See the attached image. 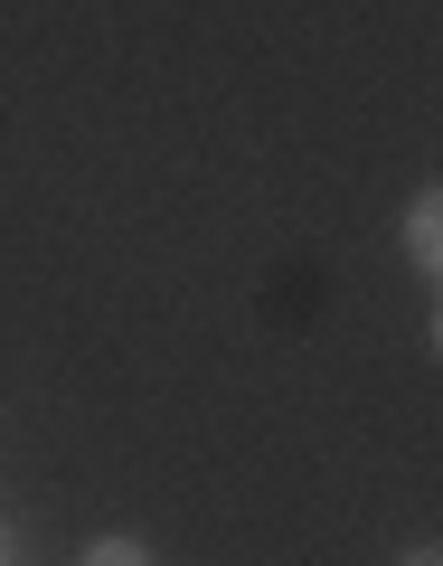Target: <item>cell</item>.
<instances>
[{"label":"cell","instance_id":"6da1fadb","mask_svg":"<svg viewBox=\"0 0 443 566\" xmlns=\"http://www.w3.org/2000/svg\"><path fill=\"white\" fill-rule=\"evenodd\" d=\"M405 245H415V264H434L443 227H434V199H415V218H405Z\"/></svg>","mask_w":443,"mask_h":566},{"label":"cell","instance_id":"7a4b0ae2","mask_svg":"<svg viewBox=\"0 0 443 566\" xmlns=\"http://www.w3.org/2000/svg\"><path fill=\"white\" fill-rule=\"evenodd\" d=\"M85 566H151V557H141L133 538H95V547H85Z\"/></svg>","mask_w":443,"mask_h":566},{"label":"cell","instance_id":"3957f363","mask_svg":"<svg viewBox=\"0 0 443 566\" xmlns=\"http://www.w3.org/2000/svg\"><path fill=\"white\" fill-rule=\"evenodd\" d=\"M405 566H434V547H415V557H405Z\"/></svg>","mask_w":443,"mask_h":566},{"label":"cell","instance_id":"277c9868","mask_svg":"<svg viewBox=\"0 0 443 566\" xmlns=\"http://www.w3.org/2000/svg\"><path fill=\"white\" fill-rule=\"evenodd\" d=\"M0 566H10V528H0Z\"/></svg>","mask_w":443,"mask_h":566}]
</instances>
